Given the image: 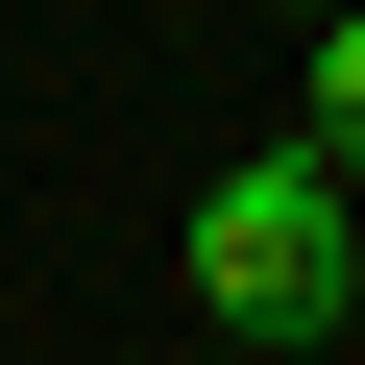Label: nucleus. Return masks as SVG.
Listing matches in <instances>:
<instances>
[{
  "label": "nucleus",
  "instance_id": "2",
  "mask_svg": "<svg viewBox=\"0 0 365 365\" xmlns=\"http://www.w3.org/2000/svg\"><path fill=\"white\" fill-rule=\"evenodd\" d=\"M292 146L365 195V0H317V25H292Z\"/></svg>",
  "mask_w": 365,
  "mask_h": 365
},
{
  "label": "nucleus",
  "instance_id": "1",
  "mask_svg": "<svg viewBox=\"0 0 365 365\" xmlns=\"http://www.w3.org/2000/svg\"><path fill=\"white\" fill-rule=\"evenodd\" d=\"M195 317H220V341H341V317H365V195H341L317 146L195 170Z\"/></svg>",
  "mask_w": 365,
  "mask_h": 365
}]
</instances>
